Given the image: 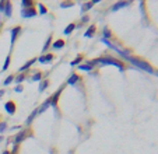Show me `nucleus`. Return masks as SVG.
Returning <instances> with one entry per match:
<instances>
[{
    "label": "nucleus",
    "instance_id": "36",
    "mask_svg": "<svg viewBox=\"0 0 158 154\" xmlns=\"http://www.w3.org/2000/svg\"><path fill=\"white\" fill-rule=\"evenodd\" d=\"M1 139H3V137H1V136H0V141H1Z\"/></svg>",
    "mask_w": 158,
    "mask_h": 154
},
{
    "label": "nucleus",
    "instance_id": "21",
    "mask_svg": "<svg viewBox=\"0 0 158 154\" xmlns=\"http://www.w3.org/2000/svg\"><path fill=\"white\" fill-rule=\"evenodd\" d=\"M79 69L80 70H85V71H91V70H93V66L88 65V63H87V65H79Z\"/></svg>",
    "mask_w": 158,
    "mask_h": 154
},
{
    "label": "nucleus",
    "instance_id": "18",
    "mask_svg": "<svg viewBox=\"0 0 158 154\" xmlns=\"http://www.w3.org/2000/svg\"><path fill=\"white\" fill-rule=\"evenodd\" d=\"M36 115H38V112H36V109H35V111L32 112L31 115H30V116L27 118V120H25V125H31V122H32V120H34V118H35Z\"/></svg>",
    "mask_w": 158,
    "mask_h": 154
},
{
    "label": "nucleus",
    "instance_id": "2",
    "mask_svg": "<svg viewBox=\"0 0 158 154\" xmlns=\"http://www.w3.org/2000/svg\"><path fill=\"white\" fill-rule=\"evenodd\" d=\"M126 59L129 62H132L134 66H137L139 69H143V70H145L147 73H153L154 70L153 67L148 65V63H145V62H143V60H139V59H136V58H132V56H126Z\"/></svg>",
    "mask_w": 158,
    "mask_h": 154
},
{
    "label": "nucleus",
    "instance_id": "30",
    "mask_svg": "<svg viewBox=\"0 0 158 154\" xmlns=\"http://www.w3.org/2000/svg\"><path fill=\"white\" fill-rule=\"evenodd\" d=\"M71 6H73V3H62L60 4L62 9H67V7H71Z\"/></svg>",
    "mask_w": 158,
    "mask_h": 154
},
{
    "label": "nucleus",
    "instance_id": "32",
    "mask_svg": "<svg viewBox=\"0 0 158 154\" xmlns=\"http://www.w3.org/2000/svg\"><path fill=\"white\" fill-rule=\"evenodd\" d=\"M4 4H6V1L3 0V1H0V11H3L4 10Z\"/></svg>",
    "mask_w": 158,
    "mask_h": 154
},
{
    "label": "nucleus",
    "instance_id": "25",
    "mask_svg": "<svg viewBox=\"0 0 158 154\" xmlns=\"http://www.w3.org/2000/svg\"><path fill=\"white\" fill-rule=\"evenodd\" d=\"M41 79H42V74H41V73H35V74L32 76V81H41Z\"/></svg>",
    "mask_w": 158,
    "mask_h": 154
},
{
    "label": "nucleus",
    "instance_id": "3",
    "mask_svg": "<svg viewBox=\"0 0 158 154\" xmlns=\"http://www.w3.org/2000/svg\"><path fill=\"white\" fill-rule=\"evenodd\" d=\"M36 16V11H35V9L31 7V9H22L21 10V17L22 18H32Z\"/></svg>",
    "mask_w": 158,
    "mask_h": 154
},
{
    "label": "nucleus",
    "instance_id": "31",
    "mask_svg": "<svg viewBox=\"0 0 158 154\" xmlns=\"http://www.w3.org/2000/svg\"><path fill=\"white\" fill-rule=\"evenodd\" d=\"M14 91H16V93H21V91H22V86H21V84L17 86L16 88H14Z\"/></svg>",
    "mask_w": 158,
    "mask_h": 154
},
{
    "label": "nucleus",
    "instance_id": "33",
    "mask_svg": "<svg viewBox=\"0 0 158 154\" xmlns=\"http://www.w3.org/2000/svg\"><path fill=\"white\" fill-rule=\"evenodd\" d=\"M81 21H83V22H87V21H88V17H87V16H85V17H83V18H81Z\"/></svg>",
    "mask_w": 158,
    "mask_h": 154
},
{
    "label": "nucleus",
    "instance_id": "37",
    "mask_svg": "<svg viewBox=\"0 0 158 154\" xmlns=\"http://www.w3.org/2000/svg\"><path fill=\"white\" fill-rule=\"evenodd\" d=\"M157 76H158V73H157Z\"/></svg>",
    "mask_w": 158,
    "mask_h": 154
},
{
    "label": "nucleus",
    "instance_id": "5",
    "mask_svg": "<svg viewBox=\"0 0 158 154\" xmlns=\"http://www.w3.org/2000/svg\"><path fill=\"white\" fill-rule=\"evenodd\" d=\"M28 135H30V132H28V130H21V132H20V133H18V135L14 137V143H16V144L21 143V141H22L25 137L28 136Z\"/></svg>",
    "mask_w": 158,
    "mask_h": 154
},
{
    "label": "nucleus",
    "instance_id": "34",
    "mask_svg": "<svg viewBox=\"0 0 158 154\" xmlns=\"http://www.w3.org/2000/svg\"><path fill=\"white\" fill-rule=\"evenodd\" d=\"M3 94H4V90H0V97H1Z\"/></svg>",
    "mask_w": 158,
    "mask_h": 154
},
{
    "label": "nucleus",
    "instance_id": "14",
    "mask_svg": "<svg viewBox=\"0 0 158 154\" xmlns=\"http://www.w3.org/2000/svg\"><path fill=\"white\" fill-rule=\"evenodd\" d=\"M55 49H60V48H63L64 46V41H62V39H58V41H55L53 42V45H52Z\"/></svg>",
    "mask_w": 158,
    "mask_h": 154
},
{
    "label": "nucleus",
    "instance_id": "16",
    "mask_svg": "<svg viewBox=\"0 0 158 154\" xmlns=\"http://www.w3.org/2000/svg\"><path fill=\"white\" fill-rule=\"evenodd\" d=\"M74 28H76V24H69V25L64 28V31H63L64 35H69L71 31H73V30H74Z\"/></svg>",
    "mask_w": 158,
    "mask_h": 154
},
{
    "label": "nucleus",
    "instance_id": "1",
    "mask_svg": "<svg viewBox=\"0 0 158 154\" xmlns=\"http://www.w3.org/2000/svg\"><path fill=\"white\" fill-rule=\"evenodd\" d=\"M95 63H99V65H109V66H116V67L119 69L120 71H123L125 70V66H123V63L122 62H119V60H115V59H111L109 56H106V58H99L98 60H93V62H88V65H95Z\"/></svg>",
    "mask_w": 158,
    "mask_h": 154
},
{
    "label": "nucleus",
    "instance_id": "26",
    "mask_svg": "<svg viewBox=\"0 0 158 154\" xmlns=\"http://www.w3.org/2000/svg\"><path fill=\"white\" fill-rule=\"evenodd\" d=\"M11 81H14V76H9V77H7V79L3 81V84H4V86H9Z\"/></svg>",
    "mask_w": 158,
    "mask_h": 154
},
{
    "label": "nucleus",
    "instance_id": "11",
    "mask_svg": "<svg viewBox=\"0 0 158 154\" xmlns=\"http://www.w3.org/2000/svg\"><path fill=\"white\" fill-rule=\"evenodd\" d=\"M35 60H36V59H32V60H30V62H27V63H25V65H24L20 69V73L22 74L24 71H27V70H28V69H30V67H31V66H32V65L35 63Z\"/></svg>",
    "mask_w": 158,
    "mask_h": 154
},
{
    "label": "nucleus",
    "instance_id": "4",
    "mask_svg": "<svg viewBox=\"0 0 158 154\" xmlns=\"http://www.w3.org/2000/svg\"><path fill=\"white\" fill-rule=\"evenodd\" d=\"M4 109H6V112L9 115H13L16 112V104L13 102V101H7V102L4 104Z\"/></svg>",
    "mask_w": 158,
    "mask_h": 154
},
{
    "label": "nucleus",
    "instance_id": "19",
    "mask_svg": "<svg viewBox=\"0 0 158 154\" xmlns=\"http://www.w3.org/2000/svg\"><path fill=\"white\" fill-rule=\"evenodd\" d=\"M24 80H25V76H24V74H18L17 77H14V81L17 83V86H20Z\"/></svg>",
    "mask_w": 158,
    "mask_h": 154
},
{
    "label": "nucleus",
    "instance_id": "24",
    "mask_svg": "<svg viewBox=\"0 0 158 154\" xmlns=\"http://www.w3.org/2000/svg\"><path fill=\"white\" fill-rule=\"evenodd\" d=\"M9 66H10V56H7V58H6L4 65H3V69H1V70H7V69H9Z\"/></svg>",
    "mask_w": 158,
    "mask_h": 154
},
{
    "label": "nucleus",
    "instance_id": "35",
    "mask_svg": "<svg viewBox=\"0 0 158 154\" xmlns=\"http://www.w3.org/2000/svg\"><path fill=\"white\" fill-rule=\"evenodd\" d=\"M1 154H10V153H9V151H3Z\"/></svg>",
    "mask_w": 158,
    "mask_h": 154
},
{
    "label": "nucleus",
    "instance_id": "12",
    "mask_svg": "<svg viewBox=\"0 0 158 154\" xmlns=\"http://www.w3.org/2000/svg\"><path fill=\"white\" fill-rule=\"evenodd\" d=\"M99 1H101V0H93V1H90V3H87V4H84V6L81 7V11H83V13H84V11H87L88 9H91V7L94 6L95 3H99Z\"/></svg>",
    "mask_w": 158,
    "mask_h": 154
},
{
    "label": "nucleus",
    "instance_id": "8",
    "mask_svg": "<svg viewBox=\"0 0 158 154\" xmlns=\"http://www.w3.org/2000/svg\"><path fill=\"white\" fill-rule=\"evenodd\" d=\"M130 3L129 1H120V3H115L113 6L111 7L112 11H116V10H120V9H123V7H126V6H129Z\"/></svg>",
    "mask_w": 158,
    "mask_h": 154
},
{
    "label": "nucleus",
    "instance_id": "23",
    "mask_svg": "<svg viewBox=\"0 0 158 154\" xmlns=\"http://www.w3.org/2000/svg\"><path fill=\"white\" fill-rule=\"evenodd\" d=\"M102 34H104V38H102V39H108V38H111V31H109L108 28H104Z\"/></svg>",
    "mask_w": 158,
    "mask_h": 154
},
{
    "label": "nucleus",
    "instance_id": "29",
    "mask_svg": "<svg viewBox=\"0 0 158 154\" xmlns=\"http://www.w3.org/2000/svg\"><path fill=\"white\" fill-rule=\"evenodd\" d=\"M6 129H7V123H6V122L0 123V133H3V132H4Z\"/></svg>",
    "mask_w": 158,
    "mask_h": 154
},
{
    "label": "nucleus",
    "instance_id": "17",
    "mask_svg": "<svg viewBox=\"0 0 158 154\" xmlns=\"http://www.w3.org/2000/svg\"><path fill=\"white\" fill-rule=\"evenodd\" d=\"M95 31V27L94 25H91V27H88V30L84 32V36H87V38H90V36H93V34H94Z\"/></svg>",
    "mask_w": 158,
    "mask_h": 154
},
{
    "label": "nucleus",
    "instance_id": "7",
    "mask_svg": "<svg viewBox=\"0 0 158 154\" xmlns=\"http://www.w3.org/2000/svg\"><path fill=\"white\" fill-rule=\"evenodd\" d=\"M3 13H4V16H6V17H11V13H13V6H11V3H10V1H6Z\"/></svg>",
    "mask_w": 158,
    "mask_h": 154
},
{
    "label": "nucleus",
    "instance_id": "28",
    "mask_svg": "<svg viewBox=\"0 0 158 154\" xmlns=\"http://www.w3.org/2000/svg\"><path fill=\"white\" fill-rule=\"evenodd\" d=\"M50 41H52V38L49 36V38L46 39V42H45V46H44V52L48 51V48H49V45H50Z\"/></svg>",
    "mask_w": 158,
    "mask_h": 154
},
{
    "label": "nucleus",
    "instance_id": "9",
    "mask_svg": "<svg viewBox=\"0 0 158 154\" xmlns=\"http://www.w3.org/2000/svg\"><path fill=\"white\" fill-rule=\"evenodd\" d=\"M20 31H21V27H14V28L11 30V45L16 42V38L18 36Z\"/></svg>",
    "mask_w": 158,
    "mask_h": 154
},
{
    "label": "nucleus",
    "instance_id": "15",
    "mask_svg": "<svg viewBox=\"0 0 158 154\" xmlns=\"http://www.w3.org/2000/svg\"><path fill=\"white\" fill-rule=\"evenodd\" d=\"M21 6H22V9H31L32 6H34V3H32L31 0H22Z\"/></svg>",
    "mask_w": 158,
    "mask_h": 154
},
{
    "label": "nucleus",
    "instance_id": "22",
    "mask_svg": "<svg viewBox=\"0 0 158 154\" xmlns=\"http://www.w3.org/2000/svg\"><path fill=\"white\" fill-rule=\"evenodd\" d=\"M48 84H49V83H48V80H42V81H41V84H39V91H41V93H42V91H45V90H46V87H48Z\"/></svg>",
    "mask_w": 158,
    "mask_h": 154
},
{
    "label": "nucleus",
    "instance_id": "10",
    "mask_svg": "<svg viewBox=\"0 0 158 154\" xmlns=\"http://www.w3.org/2000/svg\"><path fill=\"white\" fill-rule=\"evenodd\" d=\"M62 91H63V87H60V88H59V90L56 91V94H55V95H53L52 98H49V102L52 104L53 106L56 105V101H58V98H59V95H60V93H62Z\"/></svg>",
    "mask_w": 158,
    "mask_h": 154
},
{
    "label": "nucleus",
    "instance_id": "13",
    "mask_svg": "<svg viewBox=\"0 0 158 154\" xmlns=\"http://www.w3.org/2000/svg\"><path fill=\"white\" fill-rule=\"evenodd\" d=\"M79 80H80V77L77 74H71V76L69 77V80H67V84H76Z\"/></svg>",
    "mask_w": 158,
    "mask_h": 154
},
{
    "label": "nucleus",
    "instance_id": "27",
    "mask_svg": "<svg viewBox=\"0 0 158 154\" xmlns=\"http://www.w3.org/2000/svg\"><path fill=\"white\" fill-rule=\"evenodd\" d=\"M38 9H39L41 14H46V7H45L44 4H38Z\"/></svg>",
    "mask_w": 158,
    "mask_h": 154
},
{
    "label": "nucleus",
    "instance_id": "20",
    "mask_svg": "<svg viewBox=\"0 0 158 154\" xmlns=\"http://www.w3.org/2000/svg\"><path fill=\"white\" fill-rule=\"evenodd\" d=\"M81 60H83V56H77L74 60L70 62V66H79L80 63H81Z\"/></svg>",
    "mask_w": 158,
    "mask_h": 154
},
{
    "label": "nucleus",
    "instance_id": "6",
    "mask_svg": "<svg viewBox=\"0 0 158 154\" xmlns=\"http://www.w3.org/2000/svg\"><path fill=\"white\" fill-rule=\"evenodd\" d=\"M38 60H39V63H50V62L53 60V55H52V53L42 55V56H39V58H38Z\"/></svg>",
    "mask_w": 158,
    "mask_h": 154
}]
</instances>
